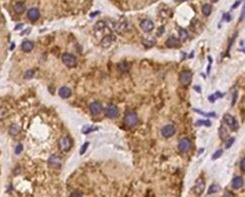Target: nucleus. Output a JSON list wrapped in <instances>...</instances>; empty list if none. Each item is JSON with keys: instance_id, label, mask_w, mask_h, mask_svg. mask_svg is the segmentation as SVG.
Segmentation results:
<instances>
[{"instance_id": "a878e982", "label": "nucleus", "mask_w": 245, "mask_h": 197, "mask_svg": "<svg viewBox=\"0 0 245 197\" xmlns=\"http://www.w3.org/2000/svg\"><path fill=\"white\" fill-rule=\"evenodd\" d=\"M224 96V94L223 93H220V92H216L214 93L213 95H210L208 98H209V101L210 102H214L216 99H218V98H220V97H223Z\"/></svg>"}, {"instance_id": "72a5a7b5", "label": "nucleus", "mask_w": 245, "mask_h": 197, "mask_svg": "<svg viewBox=\"0 0 245 197\" xmlns=\"http://www.w3.org/2000/svg\"><path fill=\"white\" fill-rule=\"evenodd\" d=\"M22 150H23V146H22L21 144H18L15 148V154H20L22 152Z\"/></svg>"}, {"instance_id": "4468645a", "label": "nucleus", "mask_w": 245, "mask_h": 197, "mask_svg": "<svg viewBox=\"0 0 245 197\" xmlns=\"http://www.w3.org/2000/svg\"><path fill=\"white\" fill-rule=\"evenodd\" d=\"M89 108H90L91 113L94 114V115H98V114H100L102 111V105L99 101L92 102V103L90 104Z\"/></svg>"}, {"instance_id": "58836bf2", "label": "nucleus", "mask_w": 245, "mask_h": 197, "mask_svg": "<svg viewBox=\"0 0 245 197\" xmlns=\"http://www.w3.org/2000/svg\"><path fill=\"white\" fill-rule=\"evenodd\" d=\"M163 32H164V26H161V27L158 29V33H157V34H158V36H161V35H162V33H163Z\"/></svg>"}, {"instance_id": "4be33fe9", "label": "nucleus", "mask_w": 245, "mask_h": 197, "mask_svg": "<svg viewBox=\"0 0 245 197\" xmlns=\"http://www.w3.org/2000/svg\"><path fill=\"white\" fill-rule=\"evenodd\" d=\"M8 131H9V134H10V135L16 136L17 134L20 132V127H19L17 124H12V125H10L9 130H8Z\"/></svg>"}, {"instance_id": "7ed1b4c3", "label": "nucleus", "mask_w": 245, "mask_h": 197, "mask_svg": "<svg viewBox=\"0 0 245 197\" xmlns=\"http://www.w3.org/2000/svg\"><path fill=\"white\" fill-rule=\"evenodd\" d=\"M192 80V73L191 71L189 70H183L180 73V76H179V81L182 85L186 86V85L190 84V82Z\"/></svg>"}, {"instance_id": "bb28decb", "label": "nucleus", "mask_w": 245, "mask_h": 197, "mask_svg": "<svg viewBox=\"0 0 245 197\" xmlns=\"http://www.w3.org/2000/svg\"><path fill=\"white\" fill-rule=\"evenodd\" d=\"M219 190H220V187H219V185H217V184H213V185H211V186L209 187V189H208V194L216 193V192H218Z\"/></svg>"}, {"instance_id": "b1692460", "label": "nucleus", "mask_w": 245, "mask_h": 197, "mask_svg": "<svg viewBox=\"0 0 245 197\" xmlns=\"http://www.w3.org/2000/svg\"><path fill=\"white\" fill-rule=\"evenodd\" d=\"M211 11H212V7L210 4H204L203 6H202V13H203L204 16H209L210 14H211Z\"/></svg>"}, {"instance_id": "a211bd4d", "label": "nucleus", "mask_w": 245, "mask_h": 197, "mask_svg": "<svg viewBox=\"0 0 245 197\" xmlns=\"http://www.w3.org/2000/svg\"><path fill=\"white\" fill-rule=\"evenodd\" d=\"M242 186H243V179H242V177L240 176L234 177L232 180V187L235 188V189H238V188H240Z\"/></svg>"}, {"instance_id": "412c9836", "label": "nucleus", "mask_w": 245, "mask_h": 197, "mask_svg": "<svg viewBox=\"0 0 245 197\" xmlns=\"http://www.w3.org/2000/svg\"><path fill=\"white\" fill-rule=\"evenodd\" d=\"M106 27H107V25L105 24L104 21H98L97 23L94 25V30H95L96 32H102Z\"/></svg>"}, {"instance_id": "e433bc0d", "label": "nucleus", "mask_w": 245, "mask_h": 197, "mask_svg": "<svg viewBox=\"0 0 245 197\" xmlns=\"http://www.w3.org/2000/svg\"><path fill=\"white\" fill-rule=\"evenodd\" d=\"M240 167L242 171H245V158H243L240 162Z\"/></svg>"}, {"instance_id": "a19ab883", "label": "nucleus", "mask_w": 245, "mask_h": 197, "mask_svg": "<svg viewBox=\"0 0 245 197\" xmlns=\"http://www.w3.org/2000/svg\"><path fill=\"white\" fill-rule=\"evenodd\" d=\"M236 97H237V92H235V93H234V95H233V101H232V105H234V104H235Z\"/></svg>"}, {"instance_id": "9b49d317", "label": "nucleus", "mask_w": 245, "mask_h": 197, "mask_svg": "<svg viewBox=\"0 0 245 197\" xmlns=\"http://www.w3.org/2000/svg\"><path fill=\"white\" fill-rule=\"evenodd\" d=\"M27 17L31 21H36L37 19L40 17V11L38 10V8H35V7L30 8V9L27 11Z\"/></svg>"}, {"instance_id": "0eeeda50", "label": "nucleus", "mask_w": 245, "mask_h": 197, "mask_svg": "<svg viewBox=\"0 0 245 197\" xmlns=\"http://www.w3.org/2000/svg\"><path fill=\"white\" fill-rule=\"evenodd\" d=\"M204 188H205V181L201 178V177H199L195 182L193 191H194V193L197 194V195H201L204 191Z\"/></svg>"}, {"instance_id": "aec40b11", "label": "nucleus", "mask_w": 245, "mask_h": 197, "mask_svg": "<svg viewBox=\"0 0 245 197\" xmlns=\"http://www.w3.org/2000/svg\"><path fill=\"white\" fill-rule=\"evenodd\" d=\"M219 135H220L222 141H226L228 139V131L224 126H221L219 128Z\"/></svg>"}, {"instance_id": "c85d7f7f", "label": "nucleus", "mask_w": 245, "mask_h": 197, "mask_svg": "<svg viewBox=\"0 0 245 197\" xmlns=\"http://www.w3.org/2000/svg\"><path fill=\"white\" fill-rule=\"evenodd\" d=\"M194 111H195V112H197V113H200L201 115H204V116H212V117H215V113H214V112L206 113V112H203V111L198 110V109H194Z\"/></svg>"}, {"instance_id": "f03ea898", "label": "nucleus", "mask_w": 245, "mask_h": 197, "mask_svg": "<svg viewBox=\"0 0 245 197\" xmlns=\"http://www.w3.org/2000/svg\"><path fill=\"white\" fill-rule=\"evenodd\" d=\"M62 61L63 63L68 67H75L76 63H77V60H76V57L73 55V54L70 53H64L62 55Z\"/></svg>"}, {"instance_id": "c756f323", "label": "nucleus", "mask_w": 245, "mask_h": 197, "mask_svg": "<svg viewBox=\"0 0 245 197\" xmlns=\"http://www.w3.org/2000/svg\"><path fill=\"white\" fill-rule=\"evenodd\" d=\"M195 124L197 125V126H199V125H205V126H210V125H211V123H210V121H209V120H198Z\"/></svg>"}, {"instance_id": "20e7f679", "label": "nucleus", "mask_w": 245, "mask_h": 197, "mask_svg": "<svg viewBox=\"0 0 245 197\" xmlns=\"http://www.w3.org/2000/svg\"><path fill=\"white\" fill-rule=\"evenodd\" d=\"M223 120L233 131L238 129V123H237V121L235 120V118L232 115H230V114H225V115L223 116Z\"/></svg>"}, {"instance_id": "6e6552de", "label": "nucleus", "mask_w": 245, "mask_h": 197, "mask_svg": "<svg viewBox=\"0 0 245 197\" xmlns=\"http://www.w3.org/2000/svg\"><path fill=\"white\" fill-rule=\"evenodd\" d=\"M175 132H176L175 127L171 124H168V125H166V126H164L161 130L162 136L165 137V138H169V137L173 136L175 134Z\"/></svg>"}, {"instance_id": "5701e85b", "label": "nucleus", "mask_w": 245, "mask_h": 197, "mask_svg": "<svg viewBox=\"0 0 245 197\" xmlns=\"http://www.w3.org/2000/svg\"><path fill=\"white\" fill-rule=\"evenodd\" d=\"M117 67H118V70L120 71V72L125 73V72H127V71L129 70L130 65H129V63H128V62L124 61V62H121V63H119Z\"/></svg>"}, {"instance_id": "79ce46f5", "label": "nucleus", "mask_w": 245, "mask_h": 197, "mask_svg": "<svg viewBox=\"0 0 245 197\" xmlns=\"http://www.w3.org/2000/svg\"><path fill=\"white\" fill-rule=\"evenodd\" d=\"M194 89H195L196 91H197L198 93H200V92H201V90H200V87H199V86H194Z\"/></svg>"}, {"instance_id": "423d86ee", "label": "nucleus", "mask_w": 245, "mask_h": 197, "mask_svg": "<svg viewBox=\"0 0 245 197\" xmlns=\"http://www.w3.org/2000/svg\"><path fill=\"white\" fill-rule=\"evenodd\" d=\"M115 41H116V36L113 35V34H108V35L104 36L103 38H102L100 44L103 48H108L114 43Z\"/></svg>"}, {"instance_id": "393cba45", "label": "nucleus", "mask_w": 245, "mask_h": 197, "mask_svg": "<svg viewBox=\"0 0 245 197\" xmlns=\"http://www.w3.org/2000/svg\"><path fill=\"white\" fill-rule=\"evenodd\" d=\"M179 37H180V40L179 41H182V42H184V41H186L187 40V38H188V33H187V31L183 29V28H179Z\"/></svg>"}, {"instance_id": "f257e3e1", "label": "nucleus", "mask_w": 245, "mask_h": 197, "mask_svg": "<svg viewBox=\"0 0 245 197\" xmlns=\"http://www.w3.org/2000/svg\"><path fill=\"white\" fill-rule=\"evenodd\" d=\"M124 123L127 127H133L138 123V116L135 112H128L124 117Z\"/></svg>"}, {"instance_id": "2eb2a0df", "label": "nucleus", "mask_w": 245, "mask_h": 197, "mask_svg": "<svg viewBox=\"0 0 245 197\" xmlns=\"http://www.w3.org/2000/svg\"><path fill=\"white\" fill-rule=\"evenodd\" d=\"M179 45H180V41L175 37H170L166 41V46L169 48H177L179 47Z\"/></svg>"}, {"instance_id": "4c0bfd02", "label": "nucleus", "mask_w": 245, "mask_h": 197, "mask_svg": "<svg viewBox=\"0 0 245 197\" xmlns=\"http://www.w3.org/2000/svg\"><path fill=\"white\" fill-rule=\"evenodd\" d=\"M223 197H235V196H234V194H233L232 192H230V191H227V192L223 195Z\"/></svg>"}, {"instance_id": "6ab92c4d", "label": "nucleus", "mask_w": 245, "mask_h": 197, "mask_svg": "<svg viewBox=\"0 0 245 197\" xmlns=\"http://www.w3.org/2000/svg\"><path fill=\"white\" fill-rule=\"evenodd\" d=\"M26 9V7H25V4L23 2H17V3L14 4V11H15L16 13L18 14H22Z\"/></svg>"}, {"instance_id": "ea45409f", "label": "nucleus", "mask_w": 245, "mask_h": 197, "mask_svg": "<svg viewBox=\"0 0 245 197\" xmlns=\"http://www.w3.org/2000/svg\"><path fill=\"white\" fill-rule=\"evenodd\" d=\"M241 2H242V1H237V2H236V3H234V4H233V6H232V8H233V9H234V8H236V7H238L239 5H240V3H241Z\"/></svg>"}, {"instance_id": "f3484780", "label": "nucleus", "mask_w": 245, "mask_h": 197, "mask_svg": "<svg viewBox=\"0 0 245 197\" xmlns=\"http://www.w3.org/2000/svg\"><path fill=\"white\" fill-rule=\"evenodd\" d=\"M33 47H34V44H33L32 41L25 40V41L22 42L21 48H22V50H23L24 52H30V51L33 49Z\"/></svg>"}, {"instance_id": "f8f14e48", "label": "nucleus", "mask_w": 245, "mask_h": 197, "mask_svg": "<svg viewBox=\"0 0 245 197\" xmlns=\"http://www.w3.org/2000/svg\"><path fill=\"white\" fill-rule=\"evenodd\" d=\"M48 164H49L50 167L52 168H59L62 164V160L60 157L56 156V155H52L48 160Z\"/></svg>"}, {"instance_id": "dca6fc26", "label": "nucleus", "mask_w": 245, "mask_h": 197, "mask_svg": "<svg viewBox=\"0 0 245 197\" xmlns=\"http://www.w3.org/2000/svg\"><path fill=\"white\" fill-rule=\"evenodd\" d=\"M71 94H72V92H71V89L67 86H63V87H61L60 89H59V96H60L61 98H64V99L68 98V97L71 96Z\"/></svg>"}, {"instance_id": "7c9ffc66", "label": "nucleus", "mask_w": 245, "mask_h": 197, "mask_svg": "<svg viewBox=\"0 0 245 197\" xmlns=\"http://www.w3.org/2000/svg\"><path fill=\"white\" fill-rule=\"evenodd\" d=\"M33 76H34V70H32V69H30V70L26 71V73H25V75H24V77H25L26 79L32 78Z\"/></svg>"}, {"instance_id": "1a4fd4ad", "label": "nucleus", "mask_w": 245, "mask_h": 197, "mask_svg": "<svg viewBox=\"0 0 245 197\" xmlns=\"http://www.w3.org/2000/svg\"><path fill=\"white\" fill-rule=\"evenodd\" d=\"M140 27L142 30L145 31V32H150V31H152L154 29V23H153L150 19H144V20L141 21Z\"/></svg>"}, {"instance_id": "9d476101", "label": "nucleus", "mask_w": 245, "mask_h": 197, "mask_svg": "<svg viewBox=\"0 0 245 197\" xmlns=\"http://www.w3.org/2000/svg\"><path fill=\"white\" fill-rule=\"evenodd\" d=\"M71 140L69 137H62L59 141V146H60V149L62 151H68L71 148Z\"/></svg>"}, {"instance_id": "cd10ccee", "label": "nucleus", "mask_w": 245, "mask_h": 197, "mask_svg": "<svg viewBox=\"0 0 245 197\" xmlns=\"http://www.w3.org/2000/svg\"><path fill=\"white\" fill-rule=\"evenodd\" d=\"M98 129V127H92V126H89V127H84L83 128V130H82V132L85 133V134H87V133H89L91 132V131H94V130H97Z\"/></svg>"}, {"instance_id": "f704fd0d", "label": "nucleus", "mask_w": 245, "mask_h": 197, "mask_svg": "<svg viewBox=\"0 0 245 197\" xmlns=\"http://www.w3.org/2000/svg\"><path fill=\"white\" fill-rule=\"evenodd\" d=\"M233 143H234V138H233V137H231V138H228V141H227V143H226V148L231 147V145Z\"/></svg>"}, {"instance_id": "2f4dec72", "label": "nucleus", "mask_w": 245, "mask_h": 197, "mask_svg": "<svg viewBox=\"0 0 245 197\" xmlns=\"http://www.w3.org/2000/svg\"><path fill=\"white\" fill-rule=\"evenodd\" d=\"M222 152H223V151H222L221 149H219V150L216 151V152H215V153L212 155V159H213V160H216V159H217V158H219V157L221 156Z\"/></svg>"}, {"instance_id": "473e14b6", "label": "nucleus", "mask_w": 245, "mask_h": 197, "mask_svg": "<svg viewBox=\"0 0 245 197\" xmlns=\"http://www.w3.org/2000/svg\"><path fill=\"white\" fill-rule=\"evenodd\" d=\"M88 145H89V142H85V143L82 145V147H81V149H80V154H81V155H82V154H84V152L86 151Z\"/></svg>"}, {"instance_id": "c9c22d12", "label": "nucleus", "mask_w": 245, "mask_h": 197, "mask_svg": "<svg viewBox=\"0 0 245 197\" xmlns=\"http://www.w3.org/2000/svg\"><path fill=\"white\" fill-rule=\"evenodd\" d=\"M69 197H82V194L80 192H72Z\"/></svg>"}, {"instance_id": "39448f33", "label": "nucleus", "mask_w": 245, "mask_h": 197, "mask_svg": "<svg viewBox=\"0 0 245 197\" xmlns=\"http://www.w3.org/2000/svg\"><path fill=\"white\" fill-rule=\"evenodd\" d=\"M191 148V141L188 138H182L180 141L178 142V150L182 153H185L187 151L190 150Z\"/></svg>"}, {"instance_id": "ddd939ff", "label": "nucleus", "mask_w": 245, "mask_h": 197, "mask_svg": "<svg viewBox=\"0 0 245 197\" xmlns=\"http://www.w3.org/2000/svg\"><path fill=\"white\" fill-rule=\"evenodd\" d=\"M105 113H106V116L109 117V118H114L118 115V109L115 105L110 104L105 109Z\"/></svg>"}]
</instances>
